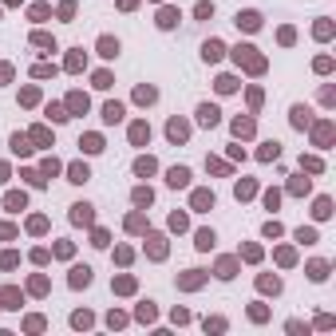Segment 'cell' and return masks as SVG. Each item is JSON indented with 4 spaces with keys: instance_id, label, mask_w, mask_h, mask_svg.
I'll list each match as a JSON object with an SVG mask.
<instances>
[{
    "instance_id": "6da1fadb",
    "label": "cell",
    "mask_w": 336,
    "mask_h": 336,
    "mask_svg": "<svg viewBox=\"0 0 336 336\" xmlns=\"http://www.w3.org/2000/svg\"><path fill=\"white\" fill-rule=\"evenodd\" d=\"M71 222H75V225H91V222H95L91 206H87V202H75V206H71Z\"/></svg>"
},
{
    "instance_id": "7a4b0ae2",
    "label": "cell",
    "mask_w": 336,
    "mask_h": 336,
    "mask_svg": "<svg viewBox=\"0 0 336 336\" xmlns=\"http://www.w3.org/2000/svg\"><path fill=\"white\" fill-rule=\"evenodd\" d=\"M218 119H222V111H218L214 103H202V107H198V123H202V127H218Z\"/></svg>"
},
{
    "instance_id": "3957f363",
    "label": "cell",
    "mask_w": 336,
    "mask_h": 336,
    "mask_svg": "<svg viewBox=\"0 0 336 336\" xmlns=\"http://www.w3.org/2000/svg\"><path fill=\"white\" fill-rule=\"evenodd\" d=\"M167 182L174 186V190H186V186H190V170H186V167H170Z\"/></svg>"
},
{
    "instance_id": "277c9868",
    "label": "cell",
    "mask_w": 336,
    "mask_h": 336,
    "mask_svg": "<svg viewBox=\"0 0 336 336\" xmlns=\"http://www.w3.org/2000/svg\"><path fill=\"white\" fill-rule=\"evenodd\" d=\"M237 28L257 32V28H261V16H257V12H237Z\"/></svg>"
},
{
    "instance_id": "5b68a950",
    "label": "cell",
    "mask_w": 336,
    "mask_h": 336,
    "mask_svg": "<svg viewBox=\"0 0 336 336\" xmlns=\"http://www.w3.org/2000/svg\"><path fill=\"white\" fill-rule=\"evenodd\" d=\"M131 143H135V147L151 143V127H147V123H131Z\"/></svg>"
},
{
    "instance_id": "8992f818",
    "label": "cell",
    "mask_w": 336,
    "mask_h": 336,
    "mask_svg": "<svg viewBox=\"0 0 336 336\" xmlns=\"http://www.w3.org/2000/svg\"><path fill=\"white\" fill-rule=\"evenodd\" d=\"M167 135H170V143H182V139H186V135H190V127H186V123H182V119H170Z\"/></svg>"
},
{
    "instance_id": "52a82bcc",
    "label": "cell",
    "mask_w": 336,
    "mask_h": 336,
    "mask_svg": "<svg viewBox=\"0 0 336 336\" xmlns=\"http://www.w3.org/2000/svg\"><path fill=\"white\" fill-rule=\"evenodd\" d=\"M83 285H91V269L87 265H75L71 269V289H83Z\"/></svg>"
},
{
    "instance_id": "ba28073f",
    "label": "cell",
    "mask_w": 336,
    "mask_h": 336,
    "mask_svg": "<svg viewBox=\"0 0 336 336\" xmlns=\"http://www.w3.org/2000/svg\"><path fill=\"white\" fill-rule=\"evenodd\" d=\"M99 56H103V59H115V56H119V40L103 36V40H99Z\"/></svg>"
},
{
    "instance_id": "9c48e42d",
    "label": "cell",
    "mask_w": 336,
    "mask_h": 336,
    "mask_svg": "<svg viewBox=\"0 0 336 336\" xmlns=\"http://www.w3.org/2000/svg\"><path fill=\"white\" fill-rule=\"evenodd\" d=\"M222 52H225V48L218 44V40H206V44H202V56L210 59V63H214V59H222Z\"/></svg>"
},
{
    "instance_id": "30bf717a",
    "label": "cell",
    "mask_w": 336,
    "mask_h": 336,
    "mask_svg": "<svg viewBox=\"0 0 336 336\" xmlns=\"http://www.w3.org/2000/svg\"><path fill=\"white\" fill-rule=\"evenodd\" d=\"M233 135L237 139H249L253 135V119H233Z\"/></svg>"
},
{
    "instance_id": "8fae6325",
    "label": "cell",
    "mask_w": 336,
    "mask_h": 336,
    "mask_svg": "<svg viewBox=\"0 0 336 336\" xmlns=\"http://www.w3.org/2000/svg\"><path fill=\"white\" fill-rule=\"evenodd\" d=\"M313 123V111L309 107H293V127H309Z\"/></svg>"
},
{
    "instance_id": "7c38bea8",
    "label": "cell",
    "mask_w": 336,
    "mask_h": 336,
    "mask_svg": "<svg viewBox=\"0 0 336 336\" xmlns=\"http://www.w3.org/2000/svg\"><path fill=\"white\" fill-rule=\"evenodd\" d=\"M79 147H83L87 155H95V151H103V139H99V135H87V139H79Z\"/></svg>"
},
{
    "instance_id": "4fadbf2b",
    "label": "cell",
    "mask_w": 336,
    "mask_h": 336,
    "mask_svg": "<svg viewBox=\"0 0 336 336\" xmlns=\"http://www.w3.org/2000/svg\"><path fill=\"white\" fill-rule=\"evenodd\" d=\"M210 206H214V194L210 190H198L194 194V210H210Z\"/></svg>"
},
{
    "instance_id": "5bb4252c",
    "label": "cell",
    "mask_w": 336,
    "mask_h": 336,
    "mask_svg": "<svg viewBox=\"0 0 336 336\" xmlns=\"http://www.w3.org/2000/svg\"><path fill=\"white\" fill-rule=\"evenodd\" d=\"M103 119H107V123H123V103H107V107H103Z\"/></svg>"
},
{
    "instance_id": "9a60e30c",
    "label": "cell",
    "mask_w": 336,
    "mask_h": 336,
    "mask_svg": "<svg viewBox=\"0 0 336 336\" xmlns=\"http://www.w3.org/2000/svg\"><path fill=\"white\" fill-rule=\"evenodd\" d=\"M309 277H313V281H325V277H329V265H325V261H313V265H309Z\"/></svg>"
},
{
    "instance_id": "2e32d148",
    "label": "cell",
    "mask_w": 336,
    "mask_h": 336,
    "mask_svg": "<svg viewBox=\"0 0 336 336\" xmlns=\"http://www.w3.org/2000/svg\"><path fill=\"white\" fill-rule=\"evenodd\" d=\"M67 174H71V182H87V178H91V170L83 167V163H75V167L67 170Z\"/></svg>"
},
{
    "instance_id": "e0dca14e",
    "label": "cell",
    "mask_w": 336,
    "mask_h": 336,
    "mask_svg": "<svg viewBox=\"0 0 336 336\" xmlns=\"http://www.w3.org/2000/svg\"><path fill=\"white\" fill-rule=\"evenodd\" d=\"M159 24H163V28H174V24H178V12H174V8H163V12H159Z\"/></svg>"
},
{
    "instance_id": "ac0fdd59",
    "label": "cell",
    "mask_w": 336,
    "mask_h": 336,
    "mask_svg": "<svg viewBox=\"0 0 336 336\" xmlns=\"http://www.w3.org/2000/svg\"><path fill=\"white\" fill-rule=\"evenodd\" d=\"M178 285H182V289H198V285H202V273H198V269H190V273L178 281Z\"/></svg>"
},
{
    "instance_id": "d6986e66",
    "label": "cell",
    "mask_w": 336,
    "mask_h": 336,
    "mask_svg": "<svg viewBox=\"0 0 336 336\" xmlns=\"http://www.w3.org/2000/svg\"><path fill=\"white\" fill-rule=\"evenodd\" d=\"M135 99H139V103H155V99H159V91H155V87H139V91H135Z\"/></svg>"
},
{
    "instance_id": "ffe728a7",
    "label": "cell",
    "mask_w": 336,
    "mask_h": 336,
    "mask_svg": "<svg viewBox=\"0 0 336 336\" xmlns=\"http://www.w3.org/2000/svg\"><path fill=\"white\" fill-rule=\"evenodd\" d=\"M329 139H333V123H321V127H317V143L329 147Z\"/></svg>"
},
{
    "instance_id": "44dd1931",
    "label": "cell",
    "mask_w": 336,
    "mask_h": 336,
    "mask_svg": "<svg viewBox=\"0 0 336 336\" xmlns=\"http://www.w3.org/2000/svg\"><path fill=\"white\" fill-rule=\"evenodd\" d=\"M4 206H8L12 214H20V210H24V194H8V198H4Z\"/></svg>"
},
{
    "instance_id": "7402d4cb",
    "label": "cell",
    "mask_w": 336,
    "mask_h": 336,
    "mask_svg": "<svg viewBox=\"0 0 336 336\" xmlns=\"http://www.w3.org/2000/svg\"><path fill=\"white\" fill-rule=\"evenodd\" d=\"M257 285H261V293H281V281L277 277H261Z\"/></svg>"
},
{
    "instance_id": "603a6c76",
    "label": "cell",
    "mask_w": 336,
    "mask_h": 336,
    "mask_svg": "<svg viewBox=\"0 0 336 336\" xmlns=\"http://www.w3.org/2000/svg\"><path fill=\"white\" fill-rule=\"evenodd\" d=\"M12 151H16V155H28L32 147H28V139H24V135H12Z\"/></svg>"
},
{
    "instance_id": "cb8c5ba5",
    "label": "cell",
    "mask_w": 336,
    "mask_h": 336,
    "mask_svg": "<svg viewBox=\"0 0 336 336\" xmlns=\"http://www.w3.org/2000/svg\"><path fill=\"white\" fill-rule=\"evenodd\" d=\"M313 214H317V218H329V214H333V202H329V198H317V210H313Z\"/></svg>"
},
{
    "instance_id": "d4e9b609",
    "label": "cell",
    "mask_w": 336,
    "mask_h": 336,
    "mask_svg": "<svg viewBox=\"0 0 336 336\" xmlns=\"http://www.w3.org/2000/svg\"><path fill=\"white\" fill-rule=\"evenodd\" d=\"M194 245H198V249H210V245H214V233H210V229H198V241H194Z\"/></svg>"
},
{
    "instance_id": "484cf974",
    "label": "cell",
    "mask_w": 336,
    "mask_h": 336,
    "mask_svg": "<svg viewBox=\"0 0 336 336\" xmlns=\"http://www.w3.org/2000/svg\"><path fill=\"white\" fill-rule=\"evenodd\" d=\"M135 174H155V159H139V163H135Z\"/></svg>"
},
{
    "instance_id": "4316f807",
    "label": "cell",
    "mask_w": 336,
    "mask_h": 336,
    "mask_svg": "<svg viewBox=\"0 0 336 336\" xmlns=\"http://www.w3.org/2000/svg\"><path fill=\"white\" fill-rule=\"evenodd\" d=\"M151 198H155V194H151L147 186H139V190H135V202H139V206H151Z\"/></svg>"
},
{
    "instance_id": "83f0119b",
    "label": "cell",
    "mask_w": 336,
    "mask_h": 336,
    "mask_svg": "<svg viewBox=\"0 0 336 336\" xmlns=\"http://www.w3.org/2000/svg\"><path fill=\"white\" fill-rule=\"evenodd\" d=\"M163 253H167V245H163V237L155 233V237H151V257H163Z\"/></svg>"
},
{
    "instance_id": "f1b7e54d",
    "label": "cell",
    "mask_w": 336,
    "mask_h": 336,
    "mask_svg": "<svg viewBox=\"0 0 336 336\" xmlns=\"http://www.w3.org/2000/svg\"><path fill=\"white\" fill-rule=\"evenodd\" d=\"M0 301H8L4 309H20V305H16V301H20V293H16V289H4V297H0Z\"/></svg>"
},
{
    "instance_id": "f546056e",
    "label": "cell",
    "mask_w": 336,
    "mask_h": 336,
    "mask_svg": "<svg viewBox=\"0 0 336 336\" xmlns=\"http://www.w3.org/2000/svg\"><path fill=\"white\" fill-rule=\"evenodd\" d=\"M277 155H281L277 143H265V147H261V159H265V163H269V159H277Z\"/></svg>"
},
{
    "instance_id": "4dcf8cb0",
    "label": "cell",
    "mask_w": 336,
    "mask_h": 336,
    "mask_svg": "<svg viewBox=\"0 0 336 336\" xmlns=\"http://www.w3.org/2000/svg\"><path fill=\"white\" fill-rule=\"evenodd\" d=\"M143 225H147V222H143V214H131V218H127V229H131V233H139Z\"/></svg>"
},
{
    "instance_id": "1f68e13d",
    "label": "cell",
    "mask_w": 336,
    "mask_h": 336,
    "mask_svg": "<svg viewBox=\"0 0 336 336\" xmlns=\"http://www.w3.org/2000/svg\"><path fill=\"white\" fill-rule=\"evenodd\" d=\"M194 16H198V20H210V16H214V4H198Z\"/></svg>"
},
{
    "instance_id": "d6a6232c",
    "label": "cell",
    "mask_w": 336,
    "mask_h": 336,
    "mask_svg": "<svg viewBox=\"0 0 336 336\" xmlns=\"http://www.w3.org/2000/svg\"><path fill=\"white\" fill-rule=\"evenodd\" d=\"M67 107H71V111H87V95H71Z\"/></svg>"
},
{
    "instance_id": "836d02e7",
    "label": "cell",
    "mask_w": 336,
    "mask_h": 336,
    "mask_svg": "<svg viewBox=\"0 0 336 336\" xmlns=\"http://www.w3.org/2000/svg\"><path fill=\"white\" fill-rule=\"evenodd\" d=\"M139 321H155V305H151V301L139 305Z\"/></svg>"
},
{
    "instance_id": "e575fe53",
    "label": "cell",
    "mask_w": 336,
    "mask_h": 336,
    "mask_svg": "<svg viewBox=\"0 0 336 336\" xmlns=\"http://www.w3.org/2000/svg\"><path fill=\"white\" fill-rule=\"evenodd\" d=\"M115 289H119V293H135V281H131V277H119V281H115Z\"/></svg>"
},
{
    "instance_id": "d590c367",
    "label": "cell",
    "mask_w": 336,
    "mask_h": 336,
    "mask_svg": "<svg viewBox=\"0 0 336 336\" xmlns=\"http://www.w3.org/2000/svg\"><path fill=\"white\" fill-rule=\"evenodd\" d=\"M233 87H237V79H233V75H222V79H218V91H233Z\"/></svg>"
},
{
    "instance_id": "8d00e7d4",
    "label": "cell",
    "mask_w": 336,
    "mask_h": 336,
    "mask_svg": "<svg viewBox=\"0 0 336 336\" xmlns=\"http://www.w3.org/2000/svg\"><path fill=\"white\" fill-rule=\"evenodd\" d=\"M36 44H40V48H52V52H56V40H52V36H44V32H36Z\"/></svg>"
},
{
    "instance_id": "74e56055",
    "label": "cell",
    "mask_w": 336,
    "mask_h": 336,
    "mask_svg": "<svg viewBox=\"0 0 336 336\" xmlns=\"http://www.w3.org/2000/svg\"><path fill=\"white\" fill-rule=\"evenodd\" d=\"M32 75H36V79H48V75H56V67H48V63H40V67H36Z\"/></svg>"
},
{
    "instance_id": "f35d334b",
    "label": "cell",
    "mask_w": 336,
    "mask_h": 336,
    "mask_svg": "<svg viewBox=\"0 0 336 336\" xmlns=\"http://www.w3.org/2000/svg\"><path fill=\"white\" fill-rule=\"evenodd\" d=\"M297 241H305V245H313V241H317V233H313V229H297Z\"/></svg>"
},
{
    "instance_id": "ab89813d",
    "label": "cell",
    "mask_w": 336,
    "mask_h": 336,
    "mask_svg": "<svg viewBox=\"0 0 336 336\" xmlns=\"http://www.w3.org/2000/svg\"><path fill=\"white\" fill-rule=\"evenodd\" d=\"M218 277H233V261H229V257H225L222 265H218Z\"/></svg>"
},
{
    "instance_id": "60d3db41",
    "label": "cell",
    "mask_w": 336,
    "mask_h": 336,
    "mask_svg": "<svg viewBox=\"0 0 336 336\" xmlns=\"http://www.w3.org/2000/svg\"><path fill=\"white\" fill-rule=\"evenodd\" d=\"M48 119H56V123H63V119H71V115H63V107H48Z\"/></svg>"
},
{
    "instance_id": "b9f144b4",
    "label": "cell",
    "mask_w": 336,
    "mask_h": 336,
    "mask_svg": "<svg viewBox=\"0 0 336 336\" xmlns=\"http://www.w3.org/2000/svg\"><path fill=\"white\" fill-rule=\"evenodd\" d=\"M253 194V182H237V198H249Z\"/></svg>"
},
{
    "instance_id": "7bdbcfd3",
    "label": "cell",
    "mask_w": 336,
    "mask_h": 336,
    "mask_svg": "<svg viewBox=\"0 0 336 336\" xmlns=\"http://www.w3.org/2000/svg\"><path fill=\"white\" fill-rule=\"evenodd\" d=\"M71 325H75V329H83V325H91V317H87V313H75V317H71Z\"/></svg>"
},
{
    "instance_id": "ee69618b",
    "label": "cell",
    "mask_w": 336,
    "mask_h": 336,
    "mask_svg": "<svg viewBox=\"0 0 336 336\" xmlns=\"http://www.w3.org/2000/svg\"><path fill=\"white\" fill-rule=\"evenodd\" d=\"M301 167H305V170H313V174H317V170H321V159H301Z\"/></svg>"
},
{
    "instance_id": "f6af8a7d",
    "label": "cell",
    "mask_w": 336,
    "mask_h": 336,
    "mask_svg": "<svg viewBox=\"0 0 336 336\" xmlns=\"http://www.w3.org/2000/svg\"><path fill=\"white\" fill-rule=\"evenodd\" d=\"M8 4H16V0H8Z\"/></svg>"
}]
</instances>
